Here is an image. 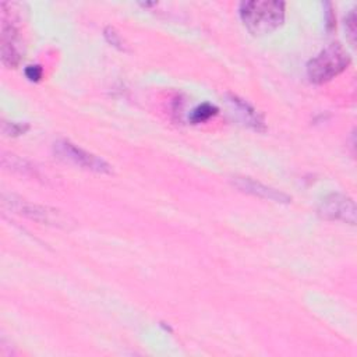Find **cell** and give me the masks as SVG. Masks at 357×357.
<instances>
[{"label": "cell", "mask_w": 357, "mask_h": 357, "mask_svg": "<svg viewBox=\"0 0 357 357\" xmlns=\"http://www.w3.org/2000/svg\"><path fill=\"white\" fill-rule=\"evenodd\" d=\"M344 26H346V31L349 33L350 40L354 43V38H356V15H354V11H351L347 15V18L344 20Z\"/></svg>", "instance_id": "cell-11"}, {"label": "cell", "mask_w": 357, "mask_h": 357, "mask_svg": "<svg viewBox=\"0 0 357 357\" xmlns=\"http://www.w3.org/2000/svg\"><path fill=\"white\" fill-rule=\"evenodd\" d=\"M218 113V107L211 105V103H202L199 106H197L192 113H191V117L190 120L194 123V124H198V123H204L208 119H211L212 116H215Z\"/></svg>", "instance_id": "cell-9"}, {"label": "cell", "mask_w": 357, "mask_h": 357, "mask_svg": "<svg viewBox=\"0 0 357 357\" xmlns=\"http://www.w3.org/2000/svg\"><path fill=\"white\" fill-rule=\"evenodd\" d=\"M54 155L71 165L79 166L82 169L95 172V173H110L112 167L107 162H105L102 158H98L96 155L84 151L82 148L74 145L73 142L67 139H60L54 142Z\"/></svg>", "instance_id": "cell-3"}, {"label": "cell", "mask_w": 357, "mask_h": 357, "mask_svg": "<svg viewBox=\"0 0 357 357\" xmlns=\"http://www.w3.org/2000/svg\"><path fill=\"white\" fill-rule=\"evenodd\" d=\"M245 28L252 35H266L276 31L284 20V3L278 0H248L238 8Z\"/></svg>", "instance_id": "cell-1"}, {"label": "cell", "mask_w": 357, "mask_h": 357, "mask_svg": "<svg viewBox=\"0 0 357 357\" xmlns=\"http://www.w3.org/2000/svg\"><path fill=\"white\" fill-rule=\"evenodd\" d=\"M42 68L39 67V66H28L26 68H25V75H26V78L29 79V81H39L40 78H42Z\"/></svg>", "instance_id": "cell-12"}, {"label": "cell", "mask_w": 357, "mask_h": 357, "mask_svg": "<svg viewBox=\"0 0 357 357\" xmlns=\"http://www.w3.org/2000/svg\"><path fill=\"white\" fill-rule=\"evenodd\" d=\"M105 36H106V39H107L112 45H114V46H117V47L121 49V40H120L119 35L114 32V29L106 28V29H105Z\"/></svg>", "instance_id": "cell-13"}, {"label": "cell", "mask_w": 357, "mask_h": 357, "mask_svg": "<svg viewBox=\"0 0 357 357\" xmlns=\"http://www.w3.org/2000/svg\"><path fill=\"white\" fill-rule=\"evenodd\" d=\"M233 183L241 191L252 194V195L259 197V198L271 199V201H275V202H289L290 201L289 195H286V194H283V192H280L275 188H271L268 185H264L259 181H255L250 177H236L233 180Z\"/></svg>", "instance_id": "cell-7"}, {"label": "cell", "mask_w": 357, "mask_h": 357, "mask_svg": "<svg viewBox=\"0 0 357 357\" xmlns=\"http://www.w3.org/2000/svg\"><path fill=\"white\" fill-rule=\"evenodd\" d=\"M227 103L230 106L231 113L241 121V124L255 130V131H264L265 123L262 116L245 100L240 99L236 95H227Z\"/></svg>", "instance_id": "cell-6"}, {"label": "cell", "mask_w": 357, "mask_h": 357, "mask_svg": "<svg viewBox=\"0 0 357 357\" xmlns=\"http://www.w3.org/2000/svg\"><path fill=\"white\" fill-rule=\"evenodd\" d=\"M318 213L324 219L356 223V205L351 198L343 194L336 192L325 197L318 206Z\"/></svg>", "instance_id": "cell-4"}, {"label": "cell", "mask_w": 357, "mask_h": 357, "mask_svg": "<svg viewBox=\"0 0 357 357\" xmlns=\"http://www.w3.org/2000/svg\"><path fill=\"white\" fill-rule=\"evenodd\" d=\"M21 40L17 29L3 20L1 26V61L7 67H15L21 60Z\"/></svg>", "instance_id": "cell-5"}, {"label": "cell", "mask_w": 357, "mask_h": 357, "mask_svg": "<svg viewBox=\"0 0 357 357\" xmlns=\"http://www.w3.org/2000/svg\"><path fill=\"white\" fill-rule=\"evenodd\" d=\"M15 211H18L20 213L26 215L31 219L35 220H42V222H52L53 220V215L52 212H46V208L38 206V205H32V204H24L22 201H17L13 206Z\"/></svg>", "instance_id": "cell-8"}, {"label": "cell", "mask_w": 357, "mask_h": 357, "mask_svg": "<svg viewBox=\"0 0 357 357\" xmlns=\"http://www.w3.org/2000/svg\"><path fill=\"white\" fill-rule=\"evenodd\" d=\"M349 63L347 52L339 43H333L308 61L307 75L311 82L324 84L344 71Z\"/></svg>", "instance_id": "cell-2"}, {"label": "cell", "mask_w": 357, "mask_h": 357, "mask_svg": "<svg viewBox=\"0 0 357 357\" xmlns=\"http://www.w3.org/2000/svg\"><path fill=\"white\" fill-rule=\"evenodd\" d=\"M28 126L26 124H21V123H13V121H4L3 123V132L11 137H17L24 134L25 131H28Z\"/></svg>", "instance_id": "cell-10"}]
</instances>
